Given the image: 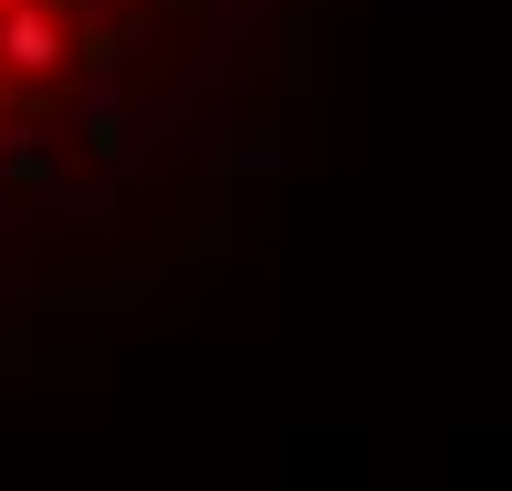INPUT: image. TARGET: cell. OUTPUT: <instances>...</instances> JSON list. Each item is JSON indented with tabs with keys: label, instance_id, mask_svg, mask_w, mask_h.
Segmentation results:
<instances>
[{
	"label": "cell",
	"instance_id": "1",
	"mask_svg": "<svg viewBox=\"0 0 512 491\" xmlns=\"http://www.w3.org/2000/svg\"><path fill=\"white\" fill-rule=\"evenodd\" d=\"M157 42V0H0V157L63 136Z\"/></svg>",
	"mask_w": 512,
	"mask_h": 491
}]
</instances>
